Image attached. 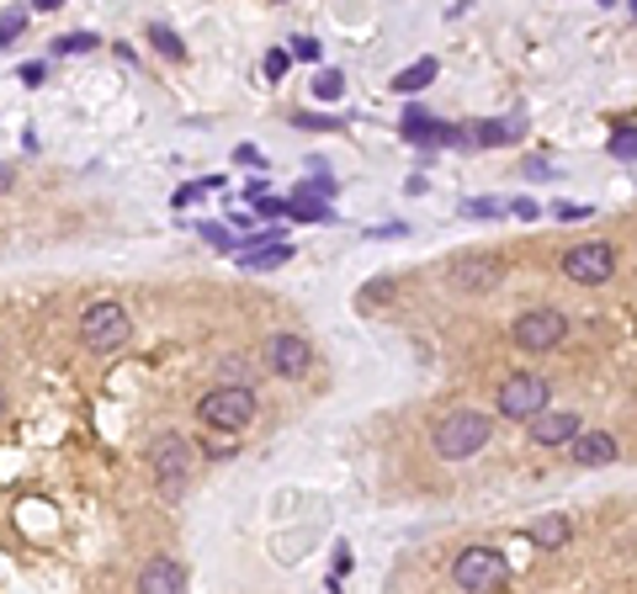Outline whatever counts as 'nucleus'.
Listing matches in <instances>:
<instances>
[{"instance_id": "f257e3e1", "label": "nucleus", "mask_w": 637, "mask_h": 594, "mask_svg": "<svg viewBox=\"0 0 637 594\" xmlns=\"http://www.w3.org/2000/svg\"><path fill=\"white\" fill-rule=\"evenodd\" d=\"M494 441V419L484 409H447V415L430 425V451L441 462H468Z\"/></svg>"}, {"instance_id": "f03ea898", "label": "nucleus", "mask_w": 637, "mask_h": 594, "mask_svg": "<svg viewBox=\"0 0 637 594\" xmlns=\"http://www.w3.org/2000/svg\"><path fill=\"white\" fill-rule=\"evenodd\" d=\"M452 584L462 594H499L510 584V558L488 541H473L452 558Z\"/></svg>"}, {"instance_id": "7ed1b4c3", "label": "nucleus", "mask_w": 637, "mask_h": 594, "mask_svg": "<svg viewBox=\"0 0 637 594\" xmlns=\"http://www.w3.org/2000/svg\"><path fill=\"white\" fill-rule=\"evenodd\" d=\"M622 266V250L611 244V239H579L569 244L563 255H558V271L574 282V287H606L611 276Z\"/></svg>"}, {"instance_id": "20e7f679", "label": "nucleus", "mask_w": 637, "mask_h": 594, "mask_svg": "<svg viewBox=\"0 0 637 594\" xmlns=\"http://www.w3.org/2000/svg\"><path fill=\"white\" fill-rule=\"evenodd\" d=\"M569 329H574L569 314H558V308H526L510 324V345L526 351V356H547V351H558L569 340Z\"/></svg>"}, {"instance_id": "39448f33", "label": "nucleus", "mask_w": 637, "mask_h": 594, "mask_svg": "<svg viewBox=\"0 0 637 594\" xmlns=\"http://www.w3.org/2000/svg\"><path fill=\"white\" fill-rule=\"evenodd\" d=\"M547 404H552V383L537 377V372H510V377L499 383V393H494V409L505 419H520V425L547 415Z\"/></svg>"}, {"instance_id": "423d86ee", "label": "nucleus", "mask_w": 637, "mask_h": 594, "mask_svg": "<svg viewBox=\"0 0 637 594\" xmlns=\"http://www.w3.org/2000/svg\"><path fill=\"white\" fill-rule=\"evenodd\" d=\"M197 419H202L208 430H244V425L255 419V393L244 383L208 387V393L197 398Z\"/></svg>"}, {"instance_id": "0eeeda50", "label": "nucleus", "mask_w": 637, "mask_h": 594, "mask_svg": "<svg viewBox=\"0 0 637 594\" xmlns=\"http://www.w3.org/2000/svg\"><path fill=\"white\" fill-rule=\"evenodd\" d=\"M150 473L160 477V488L176 499V494L186 488V477H191V441L176 436V430L154 436V441H150Z\"/></svg>"}, {"instance_id": "6e6552de", "label": "nucleus", "mask_w": 637, "mask_h": 594, "mask_svg": "<svg viewBox=\"0 0 637 594\" xmlns=\"http://www.w3.org/2000/svg\"><path fill=\"white\" fill-rule=\"evenodd\" d=\"M128 334H133V324H128V314H122V302H91L86 314H80V340L91 345V351H122L128 345Z\"/></svg>"}, {"instance_id": "1a4fd4ad", "label": "nucleus", "mask_w": 637, "mask_h": 594, "mask_svg": "<svg viewBox=\"0 0 637 594\" xmlns=\"http://www.w3.org/2000/svg\"><path fill=\"white\" fill-rule=\"evenodd\" d=\"M261 361H266V372L276 377H304L308 366H314V345H308L304 334H266V345H261Z\"/></svg>"}, {"instance_id": "9d476101", "label": "nucleus", "mask_w": 637, "mask_h": 594, "mask_svg": "<svg viewBox=\"0 0 637 594\" xmlns=\"http://www.w3.org/2000/svg\"><path fill=\"white\" fill-rule=\"evenodd\" d=\"M584 436V419L574 415V409H547V415H537L531 425H526V441L542 446V451H569V446Z\"/></svg>"}, {"instance_id": "9b49d317", "label": "nucleus", "mask_w": 637, "mask_h": 594, "mask_svg": "<svg viewBox=\"0 0 637 594\" xmlns=\"http://www.w3.org/2000/svg\"><path fill=\"white\" fill-rule=\"evenodd\" d=\"M398 133H404L409 144H468V133H462L457 122L430 118L425 107H404V122H398Z\"/></svg>"}, {"instance_id": "f8f14e48", "label": "nucleus", "mask_w": 637, "mask_h": 594, "mask_svg": "<svg viewBox=\"0 0 637 594\" xmlns=\"http://www.w3.org/2000/svg\"><path fill=\"white\" fill-rule=\"evenodd\" d=\"M622 457V441L611 436V430H584L574 446H569V462H574L579 473H595V468H611Z\"/></svg>"}, {"instance_id": "ddd939ff", "label": "nucleus", "mask_w": 637, "mask_h": 594, "mask_svg": "<svg viewBox=\"0 0 637 594\" xmlns=\"http://www.w3.org/2000/svg\"><path fill=\"white\" fill-rule=\"evenodd\" d=\"M499 276H505L499 255H457L452 261V287H462V293H488Z\"/></svg>"}, {"instance_id": "4468645a", "label": "nucleus", "mask_w": 637, "mask_h": 594, "mask_svg": "<svg viewBox=\"0 0 637 594\" xmlns=\"http://www.w3.org/2000/svg\"><path fill=\"white\" fill-rule=\"evenodd\" d=\"M139 594H186L182 558H150L144 573H139Z\"/></svg>"}, {"instance_id": "2eb2a0df", "label": "nucleus", "mask_w": 637, "mask_h": 594, "mask_svg": "<svg viewBox=\"0 0 637 594\" xmlns=\"http://www.w3.org/2000/svg\"><path fill=\"white\" fill-rule=\"evenodd\" d=\"M569 536H574V515H563V509L537 515V520L526 526V541H531L537 552H558V547H569Z\"/></svg>"}, {"instance_id": "dca6fc26", "label": "nucleus", "mask_w": 637, "mask_h": 594, "mask_svg": "<svg viewBox=\"0 0 637 594\" xmlns=\"http://www.w3.org/2000/svg\"><path fill=\"white\" fill-rule=\"evenodd\" d=\"M462 133H468V144H473V148H505V144H516V139H520V122L484 118V122H468Z\"/></svg>"}, {"instance_id": "f3484780", "label": "nucleus", "mask_w": 637, "mask_h": 594, "mask_svg": "<svg viewBox=\"0 0 637 594\" xmlns=\"http://www.w3.org/2000/svg\"><path fill=\"white\" fill-rule=\"evenodd\" d=\"M287 202H293V218H304V223H340L330 202H325V197H314L308 186H298V191H293Z\"/></svg>"}, {"instance_id": "a211bd4d", "label": "nucleus", "mask_w": 637, "mask_h": 594, "mask_svg": "<svg viewBox=\"0 0 637 594\" xmlns=\"http://www.w3.org/2000/svg\"><path fill=\"white\" fill-rule=\"evenodd\" d=\"M436 75H441V64H436V59H420V64H409V69H398V75H394V90H398V96H415V90H425L430 80H436Z\"/></svg>"}, {"instance_id": "6ab92c4d", "label": "nucleus", "mask_w": 637, "mask_h": 594, "mask_svg": "<svg viewBox=\"0 0 637 594\" xmlns=\"http://www.w3.org/2000/svg\"><path fill=\"white\" fill-rule=\"evenodd\" d=\"M282 261H293V244H287V239H276V244H261V250L240 255V266H250V271H272V266H282Z\"/></svg>"}, {"instance_id": "aec40b11", "label": "nucleus", "mask_w": 637, "mask_h": 594, "mask_svg": "<svg viewBox=\"0 0 637 594\" xmlns=\"http://www.w3.org/2000/svg\"><path fill=\"white\" fill-rule=\"evenodd\" d=\"M394 287H398L394 276H372L366 287H356V308H383L394 297Z\"/></svg>"}, {"instance_id": "412c9836", "label": "nucleus", "mask_w": 637, "mask_h": 594, "mask_svg": "<svg viewBox=\"0 0 637 594\" xmlns=\"http://www.w3.org/2000/svg\"><path fill=\"white\" fill-rule=\"evenodd\" d=\"M150 43L165 54V59H182L186 54V43L176 37V28H165V22H150Z\"/></svg>"}, {"instance_id": "4be33fe9", "label": "nucleus", "mask_w": 637, "mask_h": 594, "mask_svg": "<svg viewBox=\"0 0 637 594\" xmlns=\"http://www.w3.org/2000/svg\"><path fill=\"white\" fill-rule=\"evenodd\" d=\"M499 212H510L499 197H468V202H462V218H473V223H488V218H499Z\"/></svg>"}, {"instance_id": "5701e85b", "label": "nucleus", "mask_w": 637, "mask_h": 594, "mask_svg": "<svg viewBox=\"0 0 637 594\" xmlns=\"http://www.w3.org/2000/svg\"><path fill=\"white\" fill-rule=\"evenodd\" d=\"M606 154H611V160H637V128H633V122L611 133V139H606Z\"/></svg>"}, {"instance_id": "b1692460", "label": "nucleus", "mask_w": 637, "mask_h": 594, "mask_svg": "<svg viewBox=\"0 0 637 594\" xmlns=\"http://www.w3.org/2000/svg\"><path fill=\"white\" fill-rule=\"evenodd\" d=\"M340 96H345V75H340V69L314 75V101H340Z\"/></svg>"}, {"instance_id": "393cba45", "label": "nucleus", "mask_w": 637, "mask_h": 594, "mask_svg": "<svg viewBox=\"0 0 637 594\" xmlns=\"http://www.w3.org/2000/svg\"><path fill=\"white\" fill-rule=\"evenodd\" d=\"M552 218H558V223H584V218H595V208H590V202H558Z\"/></svg>"}, {"instance_id": "a878e982", "label": "nucleus", "mask_w": 637, "mask_h": 594, "mask_svg": "<svg viewBox=\"0 0 637 594\" xmlns=\"http://www.w3.org/2000/svg\"><path fill=\"white\" fill-rule=\"evenodd\" d=\"M86 48H96L91 32H69V37H59V43H54V54H86Z\"/></svg>"}, {"instance_id": "bb28decb", "label": "nucleus", "mask_w": 637, "mask_h": 594, "mask_svg": "<svg viewBox=\"0 0 637 594\" xmlns=\"http://www.w3.org/2000/svg\"><path fill=\"white\" fill-rule=\"evenodd\" d=\"M293 59H304V64H319V59H325L319 37H293Z\"/></svg>"}, {"instance_id": "cd10ccee", "label": "nucleus", "mask_w": 637, "mask_h": 594, "mask_svg": "<svg viewBox=\"0 0 637 594\" xmlns=\"http://www.w3.org/2000/svg\"><path fill=\"white\" fill-rule=\"evenodd\" d=\"M287 64H293V48H272V54H266V75L282 80V75H287Z\"/></svg>"}, {"instance_id": "c85d7f7f", "label": "nucleus", "mask_w": 637, "mask_h": 594, "mask_svg": "<svg viewBox=\"0 0 637 594\" xmlns=\"http://www.w3.org/2000/svg\"><path fill=\"white\" fill-rule=\"evenodd\" d=\"M505 208L516 212V218H526V223H531V218H542V208H537V202H531V197H510V202H505Z\"/></svg>"}, {"instance_id": "c756f323", "label": "nucleus", "mask_w": 637, "mask_h": 594, "mask_svg": "<svg viewBox=\"0 0 637 594\" xmlns=\"http://www.w3.org/2000/svg\"><path fill=\"white\" fill-rule=\"evenodd\" d=\"M202 239H208V244H218V250H234L229 229H218V223H202Z\"/></svg>"}, {"instance_id": "7c9ffc66", "label": "nucleus", "mask_w": 637, "mask_h": 594, "mask_svg": "<svg viewBox=\"0 0 637 594\" xmlns=\"http://www.w3.org/2000/svg\"><path fill=\"white\" fill-rule=\"evenodd\" d=\"M520 176H537V180H552V165H547V160H526V165H520Z\"/></svg>"}, {"instance_id": "2f4dec72", "label": "nucleus", "mask_w": 637, "mask_h": 594, "mask_svg": "<svg viewBox=\"0 0 637 594\" xmlns=\"http://www.w3.org/2000/svg\"><path fill=\"white\" fill-rule=\"evenodd\" d=\"M17 32H22V16H17V11H11V16H0V43H11Z\"/></svg>"}, {"instance_id": "473e14b6", "label": "nucleus", "mask_w": 637, "mask_h": 594, "mask_svg": "<svg viewBox=\"0 0 637 594\" xmlns=\"http://www.w3.org/2000/svg\"><path fill=\"white\" fill-rule=\"evenodd\" d=\"M345 568H351V547L340 541V547H334V573H345Z\"/></svg>"}, {"instance_id": "72a5a7b5", "label": "nucleus", "mask_w": 637, "mask_h": 594, "mask_svg": "<svg viewBox=\"0 0 637 594\" xmlns=\"http://www.w3.org/2000/svg\"><path fill=\"white\" fill-rule=\"evenodd\" d=\"M11 180H17V170H11V165H0V191H11Z\"/></svg>"}, {"instance_id": "f704fd0d", "label": "nucleus", "mask_w": 637, "mask_h": 594, "mask_svg": "<svg viewBox=\"0 0 637 594\" xmlns=\"http://www.w3.org/2000/svg\"><path fill=\"white\" fill-rule=\"evenodd\" d=\"M0 409H6V393H0Z\"/></svg>"}]
</instances>
